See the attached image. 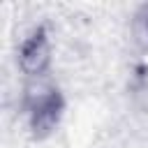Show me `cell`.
I'll list each match as a JSON object with an SVG mask.
<instances>
[{"instance_id": "obj_1", "label": "cell", "mask_w": 148, "mask_h": 148, "mask_svg": "<svg viewBox=\"0 0 148 148\" xmlns=\"http://www.w3.org/2000/svg\"><path fill=\"white\" fill-rule=\"evenodd\" d=\"M46 51H44V37L42 35H35L25 46H23V65L25 67H30V69H39V65L44 62V56Z\"/></svg>"}]
</instances>
